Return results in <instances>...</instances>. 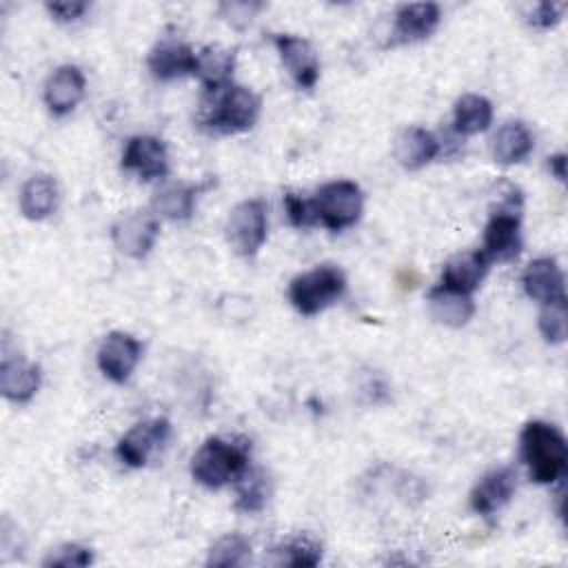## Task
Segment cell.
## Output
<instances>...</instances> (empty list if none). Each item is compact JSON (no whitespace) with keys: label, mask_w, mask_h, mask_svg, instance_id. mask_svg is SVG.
Instances as JSON below:
<instances>
[{"label":"cell","mask_w":568,"mask_h":568,"mask_svg":"<svg viewBox=\"0 0 568 568\" xmlns=\"http://www.w3.org/2000/svg\"><path fill=\"white\" fill-rule=\"evenodd\" d=\"M146 67L155 80L169 82L197 73V53L182 40L162 38L146 58Z\"/></svg>","instance_id":"cell-12"},{"label":"cell","mask_w":568,"mask_h":568,"mask_svg":"<svg viewBox=\"0 0 568 568\" xmlns=\"http://www.w3.org/2000/svg\"><path fill=\"white\" fill-rule=\"evenodd\" d=\"M277 555V564H286L293 568H311L322 561V544L308 535L293 537L273 548Z\"/></svg>","instance_id":"cell-28"},{"label":"cell","mask_w":568,"mask_h":568,"mask_svg":"<svg viewBox=\"0 0 568 568\" xmlns=\"http://www.w3.org/2000/svg\"><path fill=\"white\" fill-rule=\"evenodd\" d=\"M142 357V344L122 331H111L104 335L98 348V368L113 384H124L135 371Z\"/></svg>","instance_id":"cell-9"},{"label":"cell","mask_w":568,"mask_h":568,"mask_svg":"<svg viewBox=\"0 0 568 568\" xmlns=\"http://www.w3.org/2000/svg\"><path fill=\"white\" fill-rule=\"evenodd\" d=\"M195 200H197V186L169 184L155 193L151 206H153L155 215H160V217H166L173 222H184L193 215Z\"/></svg>","instance_id":"cell-26"},{"label":"cell","mask_w":568,"mask_h":568,"mask_svg":"<svg viewBox=\"0 0 568 568\" xmlns=\"http://www.w3.org/2000/svg\"><path fill=\"white\" fill-rule=\"evenodd\" d=\"M488 268H490V260L484 255V251L475 248V251L457 253L444 264L439 286L470 295L484 282Z\"/></svg>","instance_id":"cell-18"},{"label":"cell","mask_w":568,"mask_h":568,"mask_svg":"<svg viewBox=\"0 0 568 568\" xmlns=\"http://www.w3.org/2000/svg\"><path fill=\"white\" fill-rule=\"evenodd\" d=\"M311 206L315 224L320 222L328 231L337 233L357 224L364 211V193L351 180H333L320 186L315 197H311Z\"/></svg>","instance_id":"cell-5"},{"label":"cell","mask_w":568,"mask_h":568,"mask_svg":"<svg viewBox=\"0 0 568 568\" xmlns=\"http://www.w3.org/2000/svg\"><path fill=\"white\" fill-rule=\"evenodd\" d=\"M87 80L80 67L62 64L44 82V104L53 115L71 113L84 98Z\"/></svg>","instance_id":"cell-15"},{"label":"cell","mask_w":568,"mask_h":568,"mask_svg":"<svg viewBox=\"0 0 568 568\" xmlns=\"http://www.w3.org/2000/svg\"><path fill=\"white\" fill-rule=\"evenodd\" d=\"M442 20V11L435 2L399 4L393 16L390 44H410L428 38Z\"/></svg>","instance_id":"cell-14"},{"label":"cell","mask_w":568,"mask_h":568,"mask_svg":"<svg viewBox=\"0 0 568 568\" xmlns=\"http://www.w3.org/2000/svg\"><path fill=\"white\" fill-rule=\"evenodd\" d=\"M493 122V104L488 98L477 93H466L455 102L453 129L459 135L484 133Z\"/></svg>","instance_id":"cell-24"},{"label":"cell","mask_w":568,"mask_h":568,"mask_svg":"<svg viewBox=\"0 0 568 568\" xmlns=\"http://www.w3.org/2000/svg\"><path fill=\"white\" fill-rule=\"evenodd\" d=\"M91 561H93L91 548L80 546V544H62L44 557L42 566H47V568H80V566H89Z\"/></svg>","instance_id":"cell-31"},{"label":"cell","mask_w":568,"mask_h":568,"mask_svg":"<svg viewBox=\"0 0 568 568\" xmlns=\"http://www.w3.org/2000/svg\"><path fill=\"white\" fill-rule=\"evenodd\" d=\"M561 20V7L555 2H539L530 13V24L539 29H550Z\"/></svg>","instance_id":"cell-35"},{"label":"cell","mask_w":568,"mask_h":568,"mask_svg":"<svg viewBox=\"0 0 568 568\" xmlns=\"http://www.w3.org/2000/svg\"><path fill=\"white\" fill-rule=\"evenodd\" d=\"M393 155L404 169L417 171L439 155V142L430 131L422 126H408L395 138Z\"/></svg>","instance_id":"cell-21"},{"label":"cell","mask_w":568,"mask_h":568,"mask_svg":"<svg viewBox=\"0 0 568 568\" xmlns=\"http://www.w3.org/2000/svg\"><path fill=\"white\" fill-rule=\"evenodd\" d=\"M284 211H286V220L291 226L295 229H304V226H313L315 224V213L311 206V200L286 191L284 193Z\"/></svg>","instance_id":"cell-32"},{"label":"cell","mask_w":568,"mask_h":568,"mask_svg":"<svg viewBox=\"0 0 568 568\" xmlns=\"http://www.w3.org/2000/svg\"><path fill=\"white\" fill-rule=\"evenodd\" d=\"M346 291V275L333 264H320L288 282V302L306 317L333 306Z\"/></svg>","instance_id":"cell-4"},{"label":"cell","mask_w":568,"mask_h":568,"mask_svg":"<svg viewBox=\"0 0 568 568\" xmlns=\"http://www.w3.org/2000/svg\"><path fill=\"white\" fill-rule=\"evenodd\" d=\"M521 220L515 209H499L484 226L481 251L490 262H510L521 253Z\"/></svg>","instance_id":"cell-11"},{"label":"cell","mask_w":568,"mask_h":568,"mask_svg":"<svg viewBox=\"0 0 568 568\" xmlns=\"http://www.w3.org/2000/svg\"><path fill=\"white\" fill-rule=\"evenodd\" d=\"M120 166L135 173L142 182L160 180L169 173L166 144L155 135H133L124 144Z\"/></svg>","instance_id":"cell-10"},{"label":"cell","mask_w":568,"mask_h":568,"mask_svg":"<svg viewBox=\"0 0 568 568\" xmlns=\"http://www.w3.org/2000/svg\"><path fill=\"white\" fill-rule=\"evenodd\" d=\"M273 44L280 53L282 64L288 69L291 78L300 89H313L320 78V58L313 44L304 38L291 33H275Z\"/></svg>","instance_id":"cell-13"},{"label":"cell","mask_w":568,"mask_h":568,"mask_svg":"<svg viewBox=\"0 0 568 568\" xmlns=\"http://www.w3.org/2000/svg\"><path fill=\"white\" fill-rule=\"evenodd\" d=\"M262 9H264L262 2H248V0H235V2L220 4L222 18H226L233 27H246Z\"/></svg>","instance_id":"cell-33"},{"label":"cell","mask_w":568,"mask_h":568,"mask_svg":"<svg viewBox=\"0 0 568 568\" xmlns=\"http://www.w3.org/2000/svg\"><path fill=\"white\" fill-rule=\"evenodd\" d=\"M89 9L87 2L78 0H58V2H47V11L53 16L58 22H75L82 18V13Z\"/></svg>","instance_id":"cell-34"},{"label":"cell","mask_w":568,"mask_h":568,"mask_svg":"<svg viewBox=\"0 0 568 568\" xmlns=\"http://www.w3.org/2000/svg\"><path fill=\"white\" fill-rule=\"evenodd\" d=\"M235 69V51L224 47H204L197 53V73L206 91H217L231 84V75Z\"/></svg>","instance_id":"cell-25"},{"label":"cell","mask_w":568,"mask_h":568,"mask_svg":"<svg viewBox=\"0 0 568 568\" xmlns=\"http://www.w3.org/2000/svg\"><path fill=\"white\" fill-rule=\"evenodd\" d=\"M42 382V373L40 366L33 362H27L22 357L2 359V368H0V390L4 395V399L13 402V404H27L33 399V395L38 393Z\"/></svg>","instance_id":"cell-19"},{"label":"cell","mask_w":568,"mask_h":568,"mask_svg":"<svg viewBox=\"0 0 568 568\" xmlns=\"http://www.w3.org/2000/svg\"><path fill=\"white\" fill-rule=\"evenodd\" d=\"M169 435H171V424L164 417L138 422L133 428H129L120 437L115 446V455L124 466L142 468L146 466L153 450L169 439Z\"/></svg>","instance_id":"cell-7"},{"label":"cell","mask_w":568,"mask_h":568,"mask_svg":"<svg viewBox=\"0 0 568 568\" xmlns=\"http://www.w3.org/2000/svg\"><path fill=\"white\" fill-rule=\"evenodd\" d=\"M539 333L548 344H561L568 335V311L566 300L544 304L539 313Z\"/></svg>","instance_id":"cell-30"},{"label":"cell","mask_w":568,"mask_h":568,"mask_svg":"<svg viewBox=\"0 0 568 568\" xmlns=\"http://www.w3.org/2000/svg\"><path fill=\"white\" fill-rule=\"evenodd\" d=\"M548 169H550V173H552L559 182H564V180H566V155H564V153L550 155V158H548Z\"/></svg>","instance_id":"cell-36"},{"label":"cell","mask_w":568,"mask_h":568,"mask_svg":"<svg viewBox=\"0 0 568 568\" xmlns=\"http://www.w3.org/2000/svg\"><path fill=\"white\" fill-rule=\"evenodd\" d=\"M260 106L262 100L255 91L231 82L217 91H206L197 122L209 133H242L257 122Z\"/></svg>","instance_id":"cell-2"},{"label":"cell","mask_w":568,"mask_h":568,"mask_svg":"<svg viewBox=\"0 0 568 568\" xmlns=\"http://www.w3.org/2000/svg\"><path fill=\"white\" fill-rule=\"evenodd\" d=\"M517 490V475L513 468H493L488 470L470 490V508L490 517L501 510Z\"/></svg>","instance_id":"cell-16"},{"label":"cell","mask_w":568,"mask_h":568,"mask_svg":"<svg viewBox=\"0 0 568 568\" xmlns=\"http://www.w3.org/2000/svg\"><path fill=\"white\" fill-rule=\"evenodd\" d=\"M535 149V135L521 120H510L497 129L490 140V153L497 164L510 166L524 162Z\"/></svg>","instance_id":"cell-20"},{"label":"cell","mask_w":568,"mask_h":568,"mask_svg":"<svg viewBox=\"0 0 568 568\" xmlns=\"http://www.w3.org/2000/svg\"><path fill=\"white\" fill-rule=\"evenodd\" d=\"M248 555H251V544L242 535H224L211 546L206 564L215 568L240 566Z\"/></svg>","instance_id":"cell-29"},{"label":"cell","mask_w":568,"mask_h":568,"mask_svg":"<svg viewBox=\"0 0 568 568\" xmlns=\"http://www.w3.org/2000/svg\"><path fill=\"white\" fill-rule=\"evenodd\" d=\"M519 455L535 484H552L566 475L568 444L564 433L541 419H532L521 428Z\"/></svg>","instance_id":"cell-1"},{"label":"cell","mask_w":568,"mask_h":568,"mask_svg":"<svg viewBox=\"0 0 568 568\" xmlns=\"http://www.w3.org/2000/svg\"><path fill=\"white\" fill-rule=\"evenodd\" d=\"M268 217L266 202L260 197L235 204L226 220V240L231 248L242 257H253L266 242Z\"/></svg>","instance_id":"cell-6"},{"label":"cell","mask_w":568,"mask_h":568,"mask_svg":"<svg viewBox=\"0 0 568 568\" xmlns=\"http://www.w3.org/2000/svg\"><path fill=\"white\" fill-rule=\"evenodd\" d=\"M248 444L235 439L209 437L191 457V477L206 488H224L235 484L251 468Z\"/></svg>","instance_id":"cell-3"},{"label":"cell","mask_w":568,"mask_h":568,"mask_svg":"<svg viewBox=\"0 0 568 568\" xmlns=\"http://www.w3.org/2000/svg\"><path fill=\"white\" fill-rule=\"evenodd\" d=\"M58 206V184L51 175H31L20 189V211L27 220H44Z\"/></svg>","instance_id":"cell-23"},{"label":"cell","mask_w":568,"mask_h":568,"mask_svg":"<svg viewBox=\"0 0 568 568\" xmlns=\"http://www.w3.org/2000/svg\"><path fill=\"white\" fill-rule=\"evenodd\" d=\"M521 286L526 295L535 302L550 304L557 300H566V288H564V273L552 257H537L532 260L524 273H521Z\"/></svg>","instance_id":"cell-17"},{"label":"cell","mask_w":568,"mask_h":568,"mask_svg":"<svg viewBox=\"0 0 568 568\" xmlns=\"http://www.w3.org/2000/svg\"><path fill=\"white\" fill-rule=\"evenodd\" d=\"M428 311L435 322L448 328H462L475 313V304L470 295L457 293L444 286H435L428 291Z\"/></svg>","instance_id":"cell-22"},{"label":"cell","mask_w":568,"mask_h":568,"mask_svg":"<svg viewBox=\"0 0 568 568\" xmlns=\"http://www.w3.org/2000/svg\"><path fill=\"white\" fill-rule=\"evenodd\" d=\"M235 510L240 513H260L268 499V479L262 468H248L237 481Z\"/></svg>","instance_id":"cell-27"},{"label":"cell","mask_w":568,"mask_h":568,"mask_svg":"<svg viewBox=\"0 0 568 568\" xmlns=\"http://www.w3.org/2000/svg\"><path fill=\"white\" fill-rule=\"evenodd\" d=\"M160 235V222L155 213L133 211L120 217L111 229V240L115 248L133 260L146 257Z\"/></svg>","instance_id":"cell-8"}]
</instances>
